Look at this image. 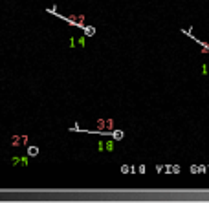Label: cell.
Listing matches in <instances>:
<instances>
[{"instance_id": "obj_1", "label": "cell", "mask_w": 209, "mask_h": 203, "mask_svg": "<svg viewBox=\"0 0 209 203\" xmlns=\"http://www.w3.org/2000/svg\"><path fill=\"white\" fill-rule=\"evenodd\" d=\"M83 31H84V35H88V37H94L95 35V28L94 26H84Z\"/></svg>"}, {"instance_id": "obj_2", "label": "cell", "mask_w": 209, "mask_h": 203, "mask_svg": "<svg viewBox=\"0 0 209 203\" xmlns=\"http://www.w3.org/2000/svg\"><path fill=\"white\" fill-rule=\"evenodd\" d=\"M28 156H29V157L39 156V146H28Z\"/></svg>"}, {"instance_id": "obj_3", "label": "cell", "mask_w": 209, "mask_h": 203, "mask_svg": "<svg viewBox=\"0 0 209 203\" xmlns=\"http://www.w3.org/2000/svg\"><path fill=\"white\" fill-rule=\"evenodd\" d=\"M110 135H112V137H114V139H116V141H121V139H123V135H125V134H123V132H121V130H116V132H112V134H110Z\"/></svg>"}, {"instance_id": "obj_4", "label": "cell", "mask_w": 209, "mask_h": 203, "mask_svg": "<svg viewBox=\"0 0 209 203\" xmlns=\"http://www.w3.org/2000/svg\"><path fill=\"white\" fill-rule=\"evenodd\" d=\"M128 170H130V167H127V165H123V167H121V172H123V174H127Z\"/></svg>"}]
</instances>
